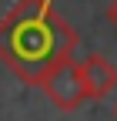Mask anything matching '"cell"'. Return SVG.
<instances>
[{"label": "cell", "mask_w": 117, "mask_h": 121, "mask_svg": "<svg viewBox=\"0 0 117 121\" xmlns=\"http://www.w3.org/2000/svg\"><path fill=\"white\" fill-rule=\"evenodd\" d=\"M107 20H110L114 30H117V0H110V7H107Z\"/></svg>", "instance_id": "4"}, {"label": "cell", "mask_w": 117, "mask_h": 121, "mask_svg": "<svg viewBox=\"0 0 117 121\" xmlns=\"http://www.w3.org/2000/svg\"><path fill=\"white\" fill-rule=\"evenodd\" d=\"M114 118H117V104H114Z\"/></svg>", "instance_id": "5"}, {"label": "cell", "mask_w": 117, "mask_h": 121, "mask_svg": "<svg viewBox=\"0 0 117 121\" xmlns=\"http://www.w3.org/2000/svg\"><path fill=\"white\" fill-rule=\"evenodd\" d=\"M77 44V30L60 17L54 0H17L0 17V60L23 84H37Z\"/></svg>", "instance_id": "1"}, {"label": "cell", "mask_w": 117, "mask_h": 121, "mask_svg": "<svg viewBox=\"0 0 117 121\" xmlns=\"http://www.w3.org/2000/svg\"><path fill=\"white\" fill-rule=\"evenodd\" d=\"M43 87V94L50 98V104L57 111H77L87 98V84H84V71H80V60H74V54L57 60V64L37 81Z\"/></svg>", "instance_id": "2"}, {"label": "cell", "mask_w": 117, "mask_h": 121, "mask_svg": "<svg viewBox=\"0 0 117 121\" xmlns=\"http://www.w3.org/2000/svg\"><path fill=\"white\" fill-rule=\"evenodd\" d=\"M80 71H84V84H87L90 101H104L117 91V67L104 54H90L87 60H80Z\"/></svg>", "instance_id": "3"}]
</instances>
